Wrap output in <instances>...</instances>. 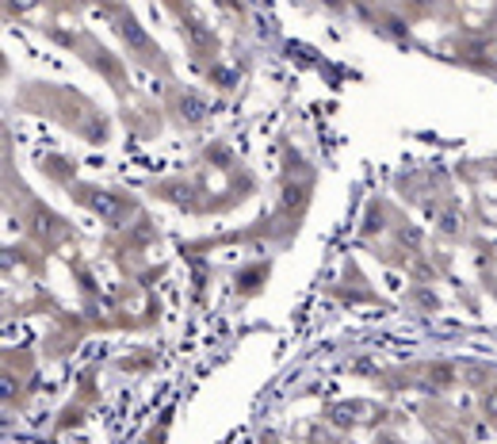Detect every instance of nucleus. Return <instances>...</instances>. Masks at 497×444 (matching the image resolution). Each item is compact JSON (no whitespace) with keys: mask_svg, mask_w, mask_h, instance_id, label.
Listing matches in <instances>:
<instances>
[{"mask_svg":"<svg viewBox=\"0 0 497 444\" xmlns=\"http://www.w3.org/2000/svg\"><path fill=\"white\" fill-rule=\"evenodd\" d=\"M421 4H428V0H421Z\"/></svg>","mask_w":497,"mask_h":444,"instance_id":"f257e3e1","label":"nucleus"}]
</instances>
